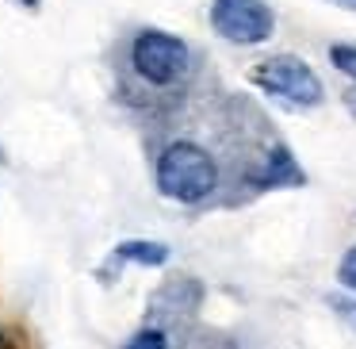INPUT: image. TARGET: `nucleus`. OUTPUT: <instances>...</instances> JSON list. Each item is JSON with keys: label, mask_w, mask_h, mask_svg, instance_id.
Wrapping results in <instances>:
<instances>
[{"label": "nucleus", "mask_w": 356, "mask_h": 349, "mask_svg": "<svg viewBox=\"0 0 356 349\" xmlns=\"http://www.w3.org/2000/svg\"><path fill=\"white\" fill-rule=\"evenodd\" d=\"M222 162L200 139L177 134L154 154V188L180 208H203L222 192Z\"/></svg>", "instance_id": "nucleus-1"}, {"label": "nucleus", "mask_w": 356, "mask_h": 349, "mask_svg": "<svg viewBox=\"0 0 356 349\" xmlns=\"http://www.w3.org/2000/svg\"><path fill=\"white\" fill-rule=\"evenodd\" d=\"M127 62L131 73L154 93H172L192 77V47L180 35L161 31V27H142L134 31L131 47H127Z\"/></svg>", "instance_id": "nucleus-2"}, {"label": "nucleus", "mask_w": 356, "mask_h": 349, "mask_svg": "<svg viewBox=\"0 0 356 349\" xmlns=\"http://www.w3.org/2000/svg\"><path fill=\"white\" fill-rule=\"evenodd\" d=\"M249 81H253V88H261L264 96L287 104V108L310 111L318 104H325V81L318 77V70L302 54L261 58V62L249 65Z\"/></svg>", "instance_id": "nucleus-3"}, {"label": "nucleus", "mask_w": 356, "mask_h": 349, "mask_svg": "<svg viewBox=\"0 0 356 349\" xmlns=\"http://www.w3.org/2000/svg\"><path fill=\"white\" fill-rule=\"evenodd\" d=\"M211 31L230 47H264L276 35V12L268 0H211Z\"/></svg>", "instance_id": "nucleus-4"}, {"label": "nucleus", "mask_w": 356, "mask_h": 349, "mask_svg": "<svg viewBox=\"0 0 356 349\" xmlns=\"http://www.w3.org/2000/svg\"><path fill=\"white\" fill-rule=\"evenodd\" d=\"M111 261H119V265H146V269H157V265L169 261V246H165V242L131 238V242H119V246L111 249Z\"/></svg>", "instance_id": "nucleus-5"}, {"label": "nucleus", "mask_w": 356, "mask_h": 349, "mask_svg": "<svg viewBox=\"0 0 356 349\" xmlns=\"http://www.w3.org/2000/svg\"><path fill=\"white\" fill-rule=\"evenodd\" d=\"M123 349H172V338L161 323H146L123 341Z\"/></svg>", "instance_id": "nucleus-6"}, {"label": "nucleus", "mask_w": 356, "mask_h": 349, "mask_svg": "<svg viewBox=\"0 0 356 349\" xmlns=\"http://www.w3.org/2000/svg\"><path fill=\"white\" fill-rule=\"evenodd\" d=\"M325 54H330L333 70H337L348 85H356V42H330Z\"/></svg>", "instance_id": "nucleus-7"}, {"label": "nucleus", "mask_w": 356, "mask_h": 349, "mask_svg": "<svg viewBox=\"0 0 356 349\" xmlns=\"http://www.w3.org/2000/svg\"><path fill=\"white\" fill-rule=\"evenodd\" d=\"M337 280L348 292H356V246L345 249V257H341V265H337Z\"/></svg>", "instance_id": "nucleus-8"}, {"label": "nucleus", "mask_w": 356, "mask_h": 349, "mask_svg": "<svg viewBox=\"0 0 356 349\" xmlns=\"http://www.w3.org/2000/svg\"><path fill=\"white\" fill-rule=\"evenodd\" d=\"M0 349H19V341H16V334L8 330V326L0 323Z\"/></svg>", "instance_id": "nucleus-9"}, {"label": "nucleus", "mask_w": 356, "mask_h": 349, "mask_svg": "<svg viewBox=\"0 0 356 349\" xmlns=\"http://www.w3.org/2000/svg\"><path fill=\"white\" fill-rule=\"evenodd\" d=\"M333 307L345 311V318H353V323H356V300H333Z\"/></svg>", "instance_id": "nucleus-10"}, {"label": "nucleus", "mask_w": 356, "mask_h": 349, "mask_svg": "<svg viewBox=\"0 0 356 349\" xmlns=\"http://www.w3.org/2000/svg\"><path fill=\"white\" fill-rule=\"evenodd\" d=\"M345 108L356 116V85H348V88H345Z\"/></svg>", "instance_id": "nucleus-11"}, {"label": "nucleus", "mask_w": 356, "mask_h": 349, "mask_svg": "<svg viewBox=\"0 0 356 349\" xmlns=\"http://www.w3.org/2000/svg\"><path fill=\"white\" fill-rule=\"evenodd\" d=\"M330 4H337V8H345V12H356V0H330Z\"/></svg>", "instance_id": "nucleus-12"}]
</instances>
